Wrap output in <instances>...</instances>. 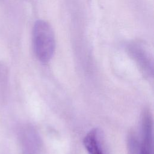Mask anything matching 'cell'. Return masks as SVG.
I'll return each mask as SVG.
<instances>
[{
	"mask_svg": "<svg viewBox=\"0 0 154 154\" xmlns=\"http://www.w3.org/2000/svg\"><path fill=\"white\" fill-rule=\"evenodd\" d=\"M32 39L37 58L42 63L49 61L55 50V39L51 25L44 20H37L33 28Z\"/></svg>",
	"mask_w": 154,
	"mask_h": 154,
	"instance_id": "obj_1",
	"label": "cell"
},
{
	"mask_svg": "<svg viewBox=\"0 0 154 154\" xmlns=\"http://www.w3.org/2000/svg\"><path fill=\"white\" fill-rule=\"evenodd\" d=\"M153 119L149 110L144 112L141 124V140L140 141V154H153Z\"/></svg>",
	"mask_w": 154,
	"mask_h": 154,
	"instance_id": "obj_2",
	"label": "cell"
},
{
	"mask_svg": "<svg viewBox=\"0 0 154 154\" xmlns=\"http://www.w3.org/2000/svg\"><path fill=\"white\" fill-rule=\"evenodd\" d=\"M83 144L89 154H105L101 142L100 131L97 128L88 132L83 139Z\"/></svg>",
	"mask_w": 154,
	"mask_h": 154,
	"instance_id": "obj_3",
	"label": "cell"
},
{
	"mask_svg": "<svg viewBox=\"0 0 154 154\" xmlns=\"http://www.w3.org/2000/svg\"><path fill=\"white\" fill-rule=\"evenodd\" d=\"M128 148L129 154H140V141L134 134L130 135L128 138Z\"/></svg>",
	"mask_w": 154,
	"mask_h": 154,
	"instance_id": "obj_4",
	"label": "cell"
}]
</instances>
